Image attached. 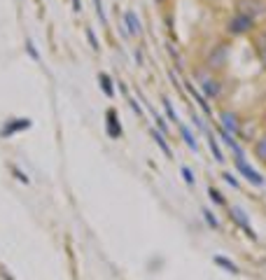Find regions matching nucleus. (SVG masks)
<instances>
[{"mask_svg":"<svg viewBox=\"0 0 266 280\" xmlns=\"http://www.w3.org/2000/svg\"><path fill=\"white\" fill-rule=\"evenodd\" d=\"M255 19H250L247 14H241V12H236L234 17L229 19V23H226V33L229 35H245V33H250L252 28H255Z\"/></svg>","mask_w":266,"mask_h":280,"instance_id":"1","label":"nucleus"},{"mask_svg":"<svg viewBox=\"0 0 266 280\" xmlns=\"http://www.w3.org/2000/svg\"><path fill=\"white\" fill-rule=\"evenodd\" d=\"M229 217H231V222H234L238 229H243V234L250 238V240H257V231L252 229V224H250V220H247V215H245L243 208L231 205V208H229Z\"/></svg>","mask_w":266,"mask_h":280,"instance_id":"2","label":"nucleus"},{"mask_svg":"<svg viewBox=\"0 0 266 280\" xmlns=\"http://www.w3.org/2000/svg\"><path fill=\"white\" fill-rule=\"evenodd\" d=\"M234 161H236V171L241 173L247 182L255 184V187H264V182H266L264 175H262L259 171H255V168L247 163V159H234Z\"/></svg>","mask_w":266,"mask_h":280,"instance_id":"3","label":"nucleus"},{"mask_svg":"<svg viewBox=\"0 0 266 280\" xmlns=\"http://www.w3.org/2000/svg\"><path fill=\"white\" fill-rule=\"evenodd\" d=\"M31 126H33V119H28V117L7 119V121H5V126L0 129V138H10V136H17V133H21V131L31 129Z\"/></svg>","mask_w":266,"mask_h":280,"instance_id":"4","label":"nucleus"},{"mask_svg":"<svg viewBox=\"0 0 266 280\" xmlns=\"http://www.w3.org/2000/svg\"><path fill=\"white\" fill-rule=\"evenodd\" d=\"M105 131L107 136L112 140H119L124 136V126H122V121H119V115L115 108H107L105 110Z\"/></svg>","mask_w":266,"mask_h":280,"instance_id":"5","label":"nucleus"},{"mask_svg":"<svg viewBox=\"0 0 266 280\" xmlns=\"http://www.w3.org/2000/svg\"><path fill=\"white\" fill-rule=\"evenodd\" d=\"M238 12L241 14H247L250 19H259L262 14H266V2L264 0H241L238 2Z\"/></svg>","mask_w":266,"mask_h":280,"instance_id":"6","label":"nucleus"},{"mask_svg":"<svg viewBox=\"0 0 266 280\" xmlns=\"http://www.w3.org/2000/svg\"><path fill=\"white\" fill-rule=\"evenodd\" d=\"M220 126H222L226 133H231L234 138L241 136V121H238V117H236L234 112H229V110L220 112Z\"/></svg>","mask_w":266,"mask_h":280,"instance_id":"7","label":"nucleus"},{"mask_svg":"<svg viewBox=\"0 0 266 280\" xmlns=\"http://www.w3.org/2000/svg\"><path fill=\"white\" fill-rule=\"evenodd\" d=\"M122 21H124V28H126L128 35H143V21L138 19V14L133 10H126L122 14Z\"/></svg>","mask_w":266,"mask_h":280,"instance_id":"8","label":"nucleus"},{"mask_svg":"<svg viewBox=\"0 0 266 280\" xmlns=\"http://www.w3.org/2000/svg\"><path fill=\"white\" fill-rule=\"evenodd\" d=\"M182 86H184V89L189 91V96H192L194 100H196V105H199V108H201L203 112H205V115H213V108H210V103H208V98L203 96L201 91H199V89H196V86H194L192 82H189V80H184V82H182Z\"/></svg>","mask_w":266,"mask_h":280,"instance_id":"9","label":"nucleus"},{"mask_svg":"<svg viewBox=\"0 0 266 280\" xmlns=\"http://www.w3.org/2000/svg\"><path fill=\"white\" fill-rule=\"evenodd\" d=\"M201 91L203 96L208 98V100H213V98H220L222 96V84L217 82V80H213V77H203V84H201Z\"/></svg>","mask_w":266,"mask_h":280,"instance_id":"10","label":"nucleus"},{"mask_svg":"<svg viewBox=\"0 0 266 280\" xmlns=\"http://www.w3.org/2000/svg\"><path fill=\"white\" fill-rule=\"evenodd\" d=\"M220 138H222V142L229 147V150L234 152V157L236 159H245V150L241 147V142H238V138H234L231 133H226V131L220 126Z\"/></svg>","mask_w":266,"mask_h":280,"instance_id":"11","label":"nucleus"},{"mask_svg":"<svg viewBox=\"0 0 266 280\" xmlns=\"http://www.w3.org/2000/svg\"><path fill=\"white\" fill-rule=\"evenodd\" d=\"M224 61H226V47L224 44H217L213 52L208 54V68H222Z\"/></svg>","mask_w":266,"mask_h":280,"instance_id":"12","label":"nucleus"},{"mask_svg":"<svg viewBox=\"0 0 266 280\" xmlns=\"http://www.w3.org/2000/svg\"><path fill=\"white\" fill-rule=\"evenodd\" d=\"M178 131H180L182 140H184V145H187V147H189L192 152H199V140H196V136L192 133V129H189L187 124L178 121Z\"/></svg>","mask_w":266,"mask_h":280,"instance_id":"13","label":"nucleus"},{"mask_svg":"<svg viewBox=\"0 0 266 280\" xmlns=\"http://www.w3.org/2000/svg\"><path fill=\"white\" fill-rule=\"evenodd\" d=\"M149 136H152V140L159 145V150L164 152V157H166V159H173V150H170V145H168V140H166V136H164L161 131H157V129H149Z\"/></svg>","mask_w":266,"mask_h":280,"instance_id":"14","label":"nucleus"},{"mask_svg":"<svg viewBox=\"0 0 266 280\" xmlns=\"http://www.w3.org/2000/svg\"><path fill=\"white\" fill-rule=\"evenodd\" d=\"M98 86H101V91L105 94L107 98H115V82H112V77L107 75V73H98Z\"/></svg>","mask_w":266,"mask_h":280,"instance_id":"15","label":"nucleus"},{"mask_svg":"<svg viewBox=\"0 0 266 280\" xmlns=\"http://www.w3.org/2000/svg\"><path fill=\"white\" fill-rule=\"evenodd\" d=\"M213 261L217 264V266H220V269L226 271V273H234V276H238V273H241V269H238V264H234L231 259H226L224 255H215Z\"/></svg>","mask_w":266,"mask_h":280,"instance_id":"16","label":"nucleus"},{"mask_svg":"<svg viewBox=\"0 0 266 280\" xmlns=\"http://www.w3.org/2000/svg\"><path fill=\"white\" fill-rule=\"evenodd\" d=\"M208 147H210V154L215 157V161H217V163H224V161H226V159H224L222 147H220V142L215 140L213 133H208Z\"/></svg>","mask_w":266,"mask_h":280,"instance_id":"17","label":"nucleus"},{"mask_svg":"<svg viewBox=\"0 0 266 280\" xmlns=\"http://www.w3.org/2000/svg\"><path fill=\"white\" fill-rule=\"evenodd\" d=\"M147 108H149V115H152V119H154V129H157V131H161L164 136H168V121H166V119L161 117L159 112H157V110L152 108L149 103H147Z\"/></svg>","mask_w":266,"mask_h":280,"instance_id":"18","label":"nucleus"},{"mask_svg":"<svg viewBox=\"0 0 266 280\" xmlns=\"http://www.w3.org/2000/svg\"><path fill=\"white\" fill-rule=\"evenodd\" d=\"M255 49H257V56H259V61H262V65L266 68V31L257 35V40H255Z\"/></svg>","mask_w":266,"mask_h":280,"instance_id":"19","label":"nucleus"},{"mask_svg":"<svg viewBox=\"0 0 266 280\" xmlns=\"http://www.w3.org/2000/svg\"><path fill=\"white\" fill-rule=\"evenodd\" d=\"M255 157L262 163H266V133L255 142Z\"/></svg>","mask_w":266,"mask_h":280,"instance_id":"20","label":"nucleus"},{"mask_svg":"<svg viewBox=\"0 0 266 280\" xmlns=\"http://www.w3.org/2000/svg\"><path fill=\"white\" fill-rule=\"evenodd\" d=\"M208 199L213 201V205H226V199L220 189H215V187H208Z\"/></svg>","mask_w":266,"mask_h":280,"instance_id":"21","label":"nucleus"},{"mask_svg":"<svg viewBox=\"0 0 266 280\" xmlns=\"http://www.w3.org/2000/svg\"><path fill=\"white\" fill-rule=\"evenodd\" d=\"M201 215H203V220H205V224L210 226V229H220V220L215 217V213H213V210H208V208H203V210H201Z\"/></svg>","mask_w":266,"mask_h":280,"instance_id":"22","label":"nucleus"},{"mask_svg":"<svg viewBox=\"0 0 266 280\" xmlns=\"http://www.w3.org/2000/svg\"><path fill=\"white\" fill-rule=\"evenodd\" d=\"M84 35H86V40H89V44H91V49H94V52H101V42H98L96 33H94L91 26H86L84 28Z\"/></svg>","mask_w":266,"mask_h":280,"instance_id":"23","label":"nucleus"},{"mask_svg":"<svg viewBox=\"0 0 266 280\" xmlns=\"http://www.w3.org/2000/svg\"><path fill=\"white\" fill-rule=\"evenodd\" d=\"M164 110H166V115H168V119L170 121H180V117H178V112H175V108H173V103H170V98H166L164 96Z\"/></svg>","mask_w":266,"mask_h":280,"instance_id":"24","label":"nucleus"},{"mask_svg":"<svg viewBox=\"0 0 266 280\" xmlns=\"http://www.w3.org/2000/svg\"><path fill=\"white\" fill-rule=\"evenodd\" d=\"M26 52H28V56H31L35 63H40V61H42V56H40V52H38V47H35L33 40H26Z\"/></svg>","mask_w":266,"mask_h":280,"instance_id":"25","label":"nucleus"},{"mask_svg":"<svg viewBox=\"0 0 266 280\" xmlns=\"http://www.w3.org/2000/svg\"><path fill=\"white\" fill-rule=\"evenodd\" d=\"M126 98H128V105H131V110L136 112V117H140V121H143V119H145V110H143V105H140L136 98H131V96H126Z\"/></svg>","mask_w":266,"mask_h":280,"instance_id":"26","label":"nucleus"},{"mask_svg":"<svg viewBox=\"0 0 266 280\" xmlns=\"http://www.w3.org/2000/svg\"><path fill=\"white\" fill-rule=\"evenodd\" d=\"M10 171L14 173V175H17V180H19L21 184H31V178H28V175H26V173H23L21 168H19V166H14V163H12Z\"/></svg>","mask_w":266,"mask_h":280,"instance_id":"27","label":"nucleus"},{"mask_svg":"<svg viewBox=\"0 0 266 280\" xmlns=\"http://www.w3.org/2000/svg\"><path fill=\"white\" fill-rule=\"evenodd\" d=\"M180 173H182V178H184V182L189 184V187H194L196 184V178H194V173L189 166H180Z\"/></svg>","mask_w":266,"mask_h":280,"instance_id":"28","label":"nucleus"},{"mask_svg":"<svg viewBox=\"0 0 266 280\" xmlns=\"http://www.w3.org/2000/svg\"><path fill=\"white\" fill-rule=\"evenodd\" d=\"M94 7H96L98 21L103 23V26H107V14H105V10H103V2H101V0H94Z\"/></svg>","mask_w":266,"mask_h":280,"instance_id":"29","label":"nucleus"},{"mask_svg":"<svg viewBox=\"0 0 266 280\" xmlns=\"http://www.w3.org/2000/svg\"><path fill=\"white\" fill-rule=\"evenodd\" d=\"M222 178H224V182H226V184H231L234 189H238V187H241V182H238V178H236V175H234L231 171L222 173Z\"/></svg>","mask_w":266,"mask_h":280,"instance_id":"30","label":"nucleus"},{"mask_svg":"<svg viewBox=\"0 0 266 280\" xmlns=\"http://www.w3.org/2000/svg\"><path fill=\"white\" fill-rule=\"evenodd\" d=\"M168 54L173 56V61H175V68H178V70H182V59H180V54L175 52V47H173V44H168Z\"/></svg>","mask_w":266,"mask_h":280,"instance_id":"31","label":"nucleus"},{"mask_svg":"<svg viewBox=\"0 0 266 280\" xmlns=\"http://www.w3.org/2000/svg\"><path fill=\"white\" fill-rule=\"evenodd\" d=\"M192 121H194V126H196V129H199V131H205V124H203V119L199 117L196 112H194V115H192Z\"/></svg>","mask_w":266,"mask_h":280,"instance_id":"32","label":"nucleus"},{"mask_svg":"<svg viewBox=\"0 0 266 280\" xmlns=\"http://www.w3.org/2000/svg\"><path fill=\"white\" fill-rule=\"evenodd\" d=\"M133 56H136V63H138V65L145 63V56H143V52H140V49H136V52H133Z\"/></svg>","mask_w":266,"mask_h":280,"instance_id":"33","label":"nucleus"},{"mask_svg":"<svg viewBox=\"0 0 266 280\" xmlns=\"http://www.w3.org/2000/svg\"><path fill=\"white\" fill-rule=\"evenodd\" d=\"M73 12H75V14H80V12H82V2H80V0H73Z\"/></svg>","mask_w":266,"mask_h":280,"instance_id":"34","label":"nucleus"},{"mask_svg":"<svg viewBox=\"0 0 266 280\" xmlns=\"http://www.w3.org/2000/svg\"><path fill=\"white\" fill-rule=\"evenodd\" d=\"M119 84V89H122V94H126L128 96V86H126V82H117Z\"/></svg>","mask_w":266,"mask_h":280,"instance_id":"35","label":"nucleus"},{"mask_svg":"<svg viewBox=\"0 0 266 280\" xmlns=\"http://www.w3.org/2000/svg\"><path fill=\"white\" fill-rule=\"evenodd\" d=\"M159 2H164V0H159Z\"/></svg>","mask_w":266,"mask_h":280,"instance_id":"36","label":"nucleus"}]
</instances>
